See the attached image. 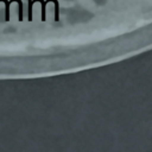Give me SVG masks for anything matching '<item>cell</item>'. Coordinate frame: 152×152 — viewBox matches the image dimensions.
Returning <instances> with one entry per match:
<instances>
[{
    "mask_svg": "<svg viewBox=\"0 0 152 152\" xmlns=\"http://www.w3.org/2000/svg\"><path fill=\"white\" fill-rule=\"evenodd\" d=\"M97 6H104L107 4V0H93Z\"/></svg>",
    "mask_w": 152,
    "mask_h": 152,
    "instance_id": "cell-1",
    "label": "cell"
},
{
    "mask_svg": "<svg viewBox=\"0 0 152 152\" xmlns=\"http://www.w3.org/2000/svg\"><path fill=\"white\" fill-rule=\"evenodd\" d=\"M65 1H75V0H65Z\"/></svg>",
    "mask_w": 152,
    "mask_h": 152,
    "instance_id": "cell-2",
    "label": "cell"
}]
</instances>
